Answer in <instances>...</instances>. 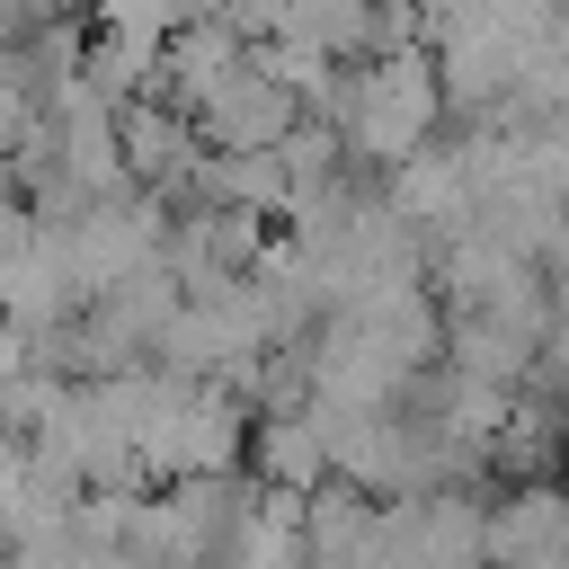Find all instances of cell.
<instances>
[{"label": "cell", "instance_id": "obj_3", "mask_svg": "<svg viewBox=\"0 0 569 569\" xmlns=\"http://www.w3.org/2000/svg\"><path fill=\"white\" fill-rule=\"evenodd\" d=\"M293 124H302V98L276 80V71H240L204 116H196V133H204V151H284L293 142Z\"/></svg>", "mask_w": 569, "mask_h": 569}, {"label": "cell", "instance_id": "obj_5", "mask_svg": "<svg viewBox=\"0 0 569 569\" xmlns=\"http://www.w3.org/2000/svg\"><path fill=\"white\" fill-rule=\"evenodd\" d=\"M560 453H569V409L542 400V391H525L516 418H507V436H498V480H507V489H516V480H551Z\"/></svg>", "mask_w": 569, "mask_h": 569}, {"label": "cell", "instance_id": "obj_1", "mask_svg": "<svg viewBox=\"0 0 569 569\" xmlns=\"http://www.w3.org/2000/svg\"><path fill=\"white\" fill-rule=\"evenodd\" d=\"M436 116H445V71L436 53H373V62H347V98H338V133L356 151V169L391 178L400 160H418L436 142Z\"/></svg>", "mask_w": 569, "mask_h": 569}, {"label": "cell", "instance_id": "obj_2", "mask_svg": "<svg viewBox=\"0 0 569 569\" xmlns=\"http://www.w3.org/2000/svg\"><path fill=\"white\" fill-rule=\"evenodd\" d=\"M489 569H569V489L516 480L489 498Z\"/></svg>", "mask_w": 569, "mask_h": 569}, {"label": "cell", "instance_id": "obj_4", "mask_svg": "<svg viewBox=\"0 0 569 569\" xmlns=\"http://www.w3.org/2000/svg\"><path fill=\"white\" fill-rule=\"evenodd\" d=\"M249 480L284 489V498H320L338 471H329V445H320L311 418H258L249 427Z\"/></svg>", "mask_w": 569, "mask_h": 569}]
</instances>
